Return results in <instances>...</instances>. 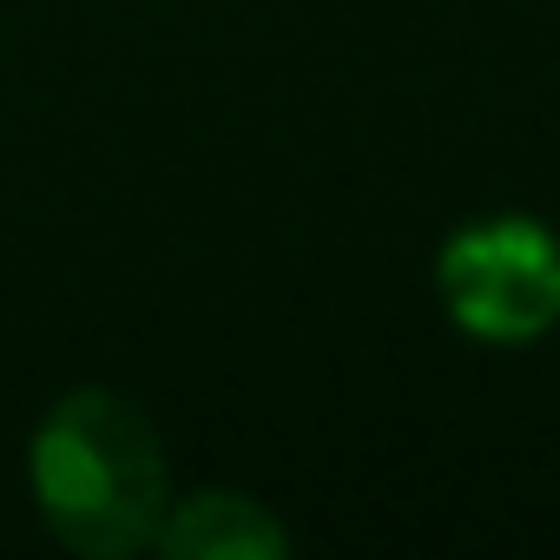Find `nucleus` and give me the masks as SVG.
<instances>
[{"label":"nucleus","mask_w":560,"mask_h":560,"mask_svg":"<svg viewBox=\"0 0 560 560\" xmlns=\"http://www.w3.org/2000/svg\"><path fill=\"white\" fill-rule=\"evenodd\" d=\"M152 547L172 553V560H284L291 534H284V521H277L257 494L205 488V494L165 508Z\"/></svg>","instance_id":"nucleus-3"},{"label":"nucleus","mask_w":560,"mask_h":560,"mask_svg":"<svg viewBox=\"0 0 560 560\" xmlns=\"http://www.w3.org/2000/svg\"><path fill=\"white\" fill-rule=\"evenodd\" d=\"M34 501L60 547L86 560H126L159 540L172 508L165 448L152 422L113 389H73L47 409L34 435Z\"/></svg>","instance_id":"nucleus-1"},{"label":"nucleus","mask_w":560,"mask_h":560,"mask_svg":"<svg viewBox=\"0 0 560 560\" xmlns=\"http://www.w3.org/2000/svg\"><path fill=\"white\" fill-rule=\"evenodd\" d=\"M435 284L468 337L534 343L560 324V244L534 218H488L448 237Z\"/></svg>","instance_id":"nucleus-2"}]
</instances>
